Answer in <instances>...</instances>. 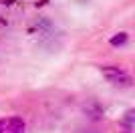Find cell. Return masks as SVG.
Masks as SVG:
<instances>
[{
	"instance_id": "7a4b0ae2",
	"label": "cell",
	"mask_w": 135,
	"mask_h": 133,
	"mask_svg": "<svg viewBox=\"0 0 135 133\" xmlns=\"http://www.w3.org/2000/svg\"><path fill=\"white\" fill-rule=\"evenodd\" d=\"M26 131V123L22 117H2L0 119V133H24Z\"/></svg>"
},
{
	"instance_id": "3957f363",
	"label": "cell",
	"mask_w": 135,
	"mask_h": 133,
	"mask_svg": "<svg viewBox=\"0 0 135 133\" xmlns=\"http://www.w3.org/2000/svg\"><path fill=\"white\" fill-rule=\"evenodd\" d=\"M127 40H129V36H127V32H117L115 36H111V46H123V44H127Z\"/></svg>"
},
{
	"instance_id": "6da1fadb",
	"label": "cell",
	"mask_w": 135,
	"mask_h": 133,
	"mask_svg": "<svg viewBox=\"0 0 135 133\" xmlns=\"http://www.w3.org/2000/svg\"><path fill=\"white\" fill-rule=\"evenodd\" d=\"M101 73H103V77L113 85H119V87H129L131 85V75L125 69H121V66L105 65V66H101Z\"/></svg>"
},
{
	"instance_id": "277c9868",
	"label": "cell",
	"mask_w": 135,
	"mask_h": 133,
	"mask_svg": "<svg viewBox=\"0 0 135 133\" xmlns=\"http://www.w3.org/2000/svg\"><path fill=\"white\" fill-rule=\"evenodd\" d=\"M14 0H0V4H12Z\"/></svg>"
}]
</instances>
